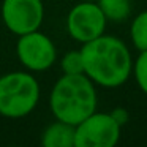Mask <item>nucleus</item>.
<instances>
[{
	"mask_svg": "<svg viewBox=\"0 0 147 147\" xmlns=\"http://www.w3.org/2000/svg\"><path fill=\"white\" fill-rule=\"evenodd\" d=\"M100 10L105 18L112 22H122L130 16L131 3L130 0H96Z\"/></svg>",
	"mask_w": 147,
	"mask_h": 147,
	"instance_id": "1a4fd4ad",
	"label": "nucleus"
},
{
	"mask_svg": "<svg viewBox=\"0 0 147 147\" xmlns=\"http://www.w3.org/2000/svg\"><path fill=\"white\" fill-rule=\"evenodd\" d=\"M45 18L41 0H3L2 19L11 33L21 36L40 30Z\"/></svg>",
	"mask_w": 147,
	"mask_h": 147,
	"instance_id": "0eeeda50",
	"label": "nucleus"
},
{
	"mask_svg": "<svg viewBox=\"0 0 147 147\" xmlns=\"http://www.w3.org/2000/svg\"><path fill=\"white\" fill-rule=\"evenodd\" d=\"M122 125L111 112H92L74 127V147H114Z\"/></svg>",
	"mask_w": 147,
	"mask_h": 147,
	"instance_id": "20e7f679",
	"label": "nucleus"
},
{
	"mask_svg": "<svg viewBox=\"0 0 147 147\" xmlns=\"http://www.w3.org/2000/svg\"><path fill=\"white\" fill-rule=\"evenodd\" d=\"M41 142L45 147H74V125L54 122L43 131Z\"/></svg>",
	"mask_w": 147,
	"mask_h": 147,
	"instance_id": "6e6552de",
	"label": "nucleus"
},
{
	"mask_svg": "<svg viewBox=\"0 0 147 147\" xmlns=\"http://www.w3.org/2000/svg\"><path fill=\"white\" fill-rule=\"evenodd\" d=\"M131 73L134 74L138 87L147 95V51H141L136 62H133Z\"/></svg>",
	"mask_w": 147,
	"mask_h": 147,
	"instance_id": "f8f14e48",
	"label": "nucleus"
},
{
	"mask_svg": "<svg viewBox=\"0 0 147 147\" xmlns=\"http://www.w3.org/2000/svg\"><path fill=\"white\" fill-rule=\"evenodd\" d=\"M40 101V84L30 73L13 71L0 76V115L21 119Z\"/></svg>",
	"mask_w": 147,
	"mask_h": 147,
	"instance_id": "7ed1b4c3",
	"label": "nucleus"
},
{
	"mask_svg": "<svg viewBox=\"0 0 147 147\" xmlns=\"http://www.w3.org/2000/svg\"><path fill=\"white\" fill-rule=\"evenodd\" d=\"M90 2H96V0H90Z\"/></svg>",
	"mask_w": 147,
	"mask_h": 147,
	"instance_id": "4468645a",
	"label": "nucleus"
},
{
	"mask_svg": "<svg viewBox=\"0 0 147 147\" xmlns=\"http://www.w3.org/2000/svg\"><path fill=\"white\" fill-rule=\"evenodd\" d=\"M16 55L27 70L45 71L54 65L57 59V49L48 35L35 30L19 36L16 45Z\"/></svg>",
	"mask_w": 147,
	"mask_h": 147,
	"instance_id": "423d86ee",
	"label": "nucleus"
},
{
	"mask_svg": "<svg viewBox=\"0 0 147 147\" xmlns=\"http://www.w3.org/2000/svg\"><path fill=\"white\" fill-rule=\"evenodd\" d=\"M130 36L131 43L138 51H147V11L139 13L131 21Z\"/></svg>",
	"mask_w": 147,
	"mask_h": 147,
	"instance_id": "9d476101",
	"label": "nucleus"
},
{
	"mask_svg": "<svg viewBox=\"0 0 147 147\" xmlns=\"http://www.w3.org/2000/svg\"><path fill=\"white\" fill-rule=\"evenodd\" d=\"M84 74L96 86L114 89L127 82L133 70V60L122 40L105 35L87 41L81 48Z\"/></svg>",
	"mask_w": 147,
	"mask_h": 147,
	"instance_id": "f257e3e1",
	"label": "nucleus"
},
{
	"mask_svg": "<svg viewBox=\"0 0 147 147\" xmlns=\"http://www.w3.org/2000/svg\"><path fill=\"white\" fill-rule=\"evenodd\" d=\"M63 74H84V60L79 51H70L63 55L60 62Z\"/></svg>",
	"mask_w": 147,
	"mask_h": 147,
	"instance_id": "9b49d317",
	"label": "nucleus"
},
{
	"mask_svg": "<svg viewBox=\"0 0 147 147\" xmlns=\"http://www.w3.org/2000/svg\"><path fill=\"white\" fill-rule=\"evenodd\" d=\"M111 114H112V117H114L120 125H123V123H127V122H128V114H127V111H125V109H122V108L114 109Z\"/></svg>",
	"mask_w": 147,
	"mask_h": 147,
	"instance_id": "ddd939ff",
	"label": "nucleus"
},
{
	"mask_svg": "<svg viewBox=\"0 0 147 147\" xmlns=\"http://www.w3.org/2000/svg\"><path fill=\"white\" fill-rule=\"evenodd\" d=\"M49 106L57 120L76 127L96 111L95 84L86 74H63L52 87Z\"/></svg>",
	"mask_w": 147,
	"mask_h": 147,
	"instance_id": "f03ea898",
	"label": "nucleus"
},
{
	"mask_svg": "<svg viewBox=\"0 0 147 147\" xmlns=\"http://www.w3.org/2000/svg\"><path fill=\"white\" fill-rule=\"evenodd\" d=\"M108 19L100 10L96 2L81 0L74 5L67 16V30L73 40L87 43L105 33Z\"/></svg>",
	"mask_w": 147,
	"mask_h": 147,
	"instance_id": "39448f33",
	"label": "nucleus"
}]
</instances>
